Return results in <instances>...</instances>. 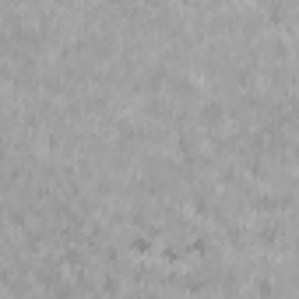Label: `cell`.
<instances>
[{"label":"cell","instance_id":"1","mask_svg":"<svg viewBox=\"0 0 299 299\" xmlns=\"http://www.w3.org/2000/svg\"><path fill=\"white\" fill-rule=\"evenodd\" d=\"M222 120H226V106H222V102H208V106H204V123L215 127V123H222Z\"/></svg>","mask_w":299,"mask_h":299},{"label":"cell","instance_id":"2","mask_svg":"<svg viewBox=\"0 0 299 299\" xmlns=\"http://www.w3.org/2000/svg\"><path fill=\"white\" fill-rule=\"evenodd\" d=\"M278 236H282V233H278L275 226H260V229H257V239L264 243V246H271V243H278Z\"/></svg>","mask_w":299,"mask_h":299},{"label":"cell","instance_id":"3","mask_svg":"<svg viewBox=\"0 0 299 299\" xmlns=\"http://www.w3.org/2000/svg\"><path fill=\"white\" fill-rule=\"evenodd\" d=\"M130 250H134V253H141V257H144V253H152V239H148L144 233H137V236L130 239Z\"/></svg>","mask_w":299,"mask_h":299},{"label":"cell","instance_id":"4","mask_svg":"<svg viewBox=\"0 0 299 299\" xmlns=\"http://www.w3.org/2000/svg\"><path fill=\"white\" fill-rule=\"evenodd\" d=\"M208 243H211V239H208V236H194V239H190V246H186V250H190V253H194V257H204V253H208V250H211V246H208Z\"/></svg>","mask_w":299,"mask_h":299},{"label":"cell","instance_id":"5","mask_svg":"<svg viewBox=\"0 0 299 299\" xmlns=\"http://www.w3.org/2000/svg\"><path fill=\"white\" fill-rule=\"evenodd\" d=\"M162 257H166V264H176V260H179L183 253H179L176 246H166V250H162Z\"/></svg>","mask_w":299,"mask_h":299},{"label":"cell","instance_id":"6","mask_svg":"<svg viewBox=\"0 0 299 299\" xmlns=\"http://www.w3.org/2000/svg\"><path fill=\"white\" fill-rule=\"evenodd\" d=\"M268 21H271V25H282V7H278V4L268 7Z\"/></svg>","mask_w":299,"mask_h":299},{"label":"cell","instance_id":"7","mask_svg":"<svg viewBox=\"0 0 299 299\" xmlns=\"http://www.w3.org/2000/svg\"><path fill=\"white\" fill-rule=\"evenodd\" d=\"M144 222H148L144 211H134V215H130V226H144Z\"/></svg>","mask_w":299,"mask_h":299}]
</instances>
